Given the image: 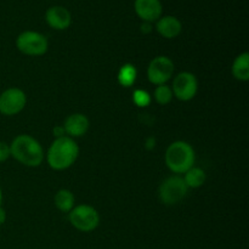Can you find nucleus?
Returning a JSON list of instances; mask_svg holds the SVG:
<instances>
[{
	"label": "nucleus",
	"mask_w": 249,
	"mask_h": 249,
	"mask_svg": "<svg viewBox=\"0 0 249 249\" xmlns=\"http://www.w3.org/2000/svg\"><path fill=\"white\" fill-rule=\"evenodd\" d=\"M89 119L83 113H73L66 118L63 128H65L66 135L70 138H80L85 135L89 130Z\"/></svg>",
	"instance_id": "obj_12"
},
{
	"label": "nucleus",
	"mask_w": 249,
	"mask_h": 249,
	"mask_svg": "<svg viewBox=\"0 0 249 249\" xmlns=\"http://www.w3.org/2000/svg\"><path fill=\"white\" fill-rule=\"evenodd\" d=\"M156 29L165 39H174L181 33L182 24L175 16H162L157 21Z\"/></svg>",
	"instance_id": "obj_13"
},
{
	"label": "nucleus",
	"mask_w": 249,
	"mask_h": 249,
	"mask_svg": "<svg viewBox=\"0 0 249 249\" xmlns=\"http://www.w3.org/2000/svg\"><path fill=\"white\" fill-rule=\"evenodd\" d=\"M155 100L157 104L162 105H168L173 99V91H172V88L168 87L167 84H163V85H158L155 90Z\"/></svg>",
	"instance_id": "obj_18"
},
{
	"label": "nucleus",
	"mask_w": 249,
	"mask_h": 249,
	"mask_svg": "<svg viewBox=\"0 0 249 249\" xmlns=\"http://www.w3.org/2000/svg\"><path fill=\"white\" fill-rule=\"evenodd\" d=\"M174 63L167 56H157L150 62L147 68V78L152 84L163 85L173 77Z\"/></svg>",
	"instance_id": "obj_9"
},
{
	"label": "nucleus",
	"mask_w": 249,
	"mask_h": 249,
	"mask_svg": "<svg viewBox=\"0 0 249 249\" xmlns=\"http://www.w3.org/2000/svg\"><path fill=\"white\" fill-rule=\"evenodd\" d=\"M145 147H146V150H148V151L153 150V148L156 147V138H153V136H150V138L146 140Z\"/></svg>",
	"instance_id": "obj_22"
},
{
	"label": "nucleus",
	"mask_w": 249,
	"mask_h": 249,
	"mask_svg": "<svg viewBox=\"0 0 249 249\" xmlns=\"http://www.w3.org/2000/svg\"><path fill=\"white\" fill-rule=\"evenodd\" d=\"M5 220H6V213H5L2 207H0V225H2L5 223Z\"/></svg>",
	"instance_id": "obj_24"
},
{
	"label": "nucleus",
	"mask_w": 249,
	"mask_h": 249,
	"mask_svg": "<svg viewBox=\"0 0 249 249\" xmlns=\"http://www.w3.org/2000/svg\"><path fill=\"white\" fill-rule=\"evenodd\" d=\"M16 48L27 56H41L48 51L49 41L39 32L24 31L17 36Z\"/></svg>",
	"instance_id": "obj_5"
},
{
	"label": "nucleus",
	"mask_w": 249,
	"mask_h": 249,
	"mask_svg": "<svg viewBox=\"0 0 249 249\" xmlns=\"http://www.w3.org/2000/svg\"><path fill=\"white\" fill-rule=\"evenodd\" d=\"M45 21L53 29L65 31L72 23V15L66 7L55 5L46 10Z\"/></svg>",
	"instance_id": "obj_11"
},
{
	"label": "nucleus",
	"mask_w": 249,
	"mask_h": 249,
	"mask_svg": "<svg viewBox=\"0 0 249 249\" xmlns=\"http://www.w3.org/2000/svg\"><path fill=\"white\" fill-rule=\"evenodd\" d=\"M53 136H55V139L66 136V131H65V128H63V125L55 126V128H53Z\"/></svg>",
	"instance_id": "obj_21"
},
{
	"label": "nucleus",
	"mask_w": 249,
	"mask_h": 249,
	"mask_svg": "<svg viewBox=\"0 0 249 249\" xmlns=\"http://www.w3.org/2000/svg\"><path fill=\"white\" fill-rule=\"evenodd\" d=\"M233 77L241 82H247L249 79V53H242L235 58L232 63Z\"/></svg>",
	"instance_id": "obj_14"
},
{
	"label": "nucleus",
	"mask_w": 249,
	"mask_h": 249,
	"mask_svg": "<svg viewBox=\"0 0 249 249\" xmlns=\"http://www.w3.org/2000/svg\"><path fill=\"white\" fill-rule=\"evenodd\" d=\"M27 96L18 88H9L0 94V113L4 116H16L23 111Z\"/></svg>",
	"instance_id": "obj_7"
},
{
	"label": "nucleus",
	"mask_w": 249,
	"mask_h": 249,
	"mask_svg": "<svg viewBox=\"0 0 249 249\" xmlns=\"http://www.w3.org/2000/svg\"><path fill=\"white\" fill-rule=\"evenodd\" d=\"M11 157V151H10L9 143L0 141V163L5 162Z\"/></svg>",
	"instance_id": "obj_20"
},
{
	"label": "nucleus",
	"mask_w": 249,
	"mask_h": 249,
	"mask_svg": "<svg viewBox=\"0 0 249 249\" xmlns=\"http://www.w3.org/2000/svg\"><path fill=\"white\" fill-rule=\"evenodd\" d=\"M117 78H118V83L122 87L130 88L135 84L136 78H138V71L133 63H125L119 68Z\"/></svg>",
	"instance_id": "obj_17"
},
{
	"label": "nucleus",
	"mask_w": 249,
	"mask_h": 249,
	"mask_svg": "<svg viewBox=\"0 0 249 249\" xmlns=\"http://www.w3.org/2000/svg\"><path fill=\"white\" fill-rule=\"evenodd\" d=\"M141 32L145 34H148L152 32V24L150 23V22H143L142 24H141Z\"/></svg>",
	"instance_id": "obj_23"
},
{
	"label": "nucleus",
	"mask_w": 249,
	"mask_h": 249,
	"mask_svg": "<svg viewBox=\"0 0 249 249\" xmlns=\"http://www.w3.org/2000/svg\"><path fill=\"white\" fill-rule=\"evenodd\" d=\"M53 202H55V206L58 211L62 212V213H70L73 209V207H74L75 198L74 195L70 190L62 189L58 190L57 194L55 195Z\"/></svg>",
	"instance_id": "obj_15"
},
{
	"label": "nucleus",
	"mask_w": 249,
	"mask_h": 249,
	"mask_svg": "<svg viewBox=\"0 0 249 249\" xmlns=\"http://www.w3.org/2000/svg\"><path fill=\"white\" fill-rule=\"evenodd\" d=\"M195 150L186 141H175L165 151V164L175 174H185L195 165Z\"/></svg>",
	"instance_id": "obj_3"
},
{
	"label": "nucleus",
	"mask_w": 249,
	"mask_h": 249,
	"mask_svg": "<svg viewBox=\"0 0 249 249\" xmlns=\"http://www.w3.org/2000/svg\"><path fill=\"white\" fill-rule=\"evenodd\" d=\"M68 214L71 225L80 232H91L100 224V215L97 211L88 204L74 206Z\"/></svg>",
	"instance_id": "obj_4"
},
{
	"label": "nucleus",
	"mask_w": 249,
	"mask_h": 249,
	"mask_svg": "<svg viewBox=\"0 0 249 249\" xmlns=\"http://www.w3.org/2000/svg\"><path fill=\"white\" fill-rule=\"evenodd\" d=\"M182 179H184L185 184H186V186L189 187V189H198V187H201L202 185L206 182L207 175L203 169L197 168L194 165L191 169H189L185 173Z\"/></svg>",
	"instance_id": "obj_16"
},
{
	"label": "nucleus",
	"mask_w": 249,
	"mask_h": 249,
	"mask_svg": "<svg viewBox=\"0 0 249 249\" xmlns=\"http://www.w3.org/2000/svg\"><path fill=\"white\" fill-rule=\"evenodd\" d=\"M79 156L77 142L70 136L57 138L51 142L46 153V160L53 170H65L74 164Z\"/></svg>",
	"instance_id": "obj_1"
},
{
	"label": "nucleus",
	"mask_w": 249,
	"mask_h": 249,
	"mask_svg": "<svg viewBox=\"0 0 249 249\" xmlns=\"http://www.w3.org/2000/svg\"><path fill=\"white\" fill-rule=\"evenodd\" d=\"M133 101L138 107H147L151 104V95L146 90L138 89L133 92Z\"/></svg>",
	"instance_id": "obj_19"
},
{
	"label": "nucleus",
	"mask_w": 249,
	"mask_h": 249,
	"mask_svg": "<svg viewBox=\"0 0 249 249\" xmlns=\"http://www.w3.org/2000/svg\"><path fill=\"white\" fill-rule=\"evenodd\" d=\"M2 203V191H1V187H0V207H1Z\"/></svg>",
	"instance_id": "obj_25"
},
{
	"label": "nucleus",
	"mask_w": 249,
	"mask_h": 249,
	"mask_svg": "<svg viewBox=\"0 0 249 249\" xmlns=\"http://www.w3.org/2000/svg\"><path fill=\"white\" fill-rule=\"evenodd\" d=\"M134 10L142 22L152 23L162 17L163 5L160 0H135Z\"/></svg>",
	"instance_id": "obj_10"
},
{
	"label": "nucleus",
	"mask_w": 249,
	"mask_h": 249,
	"mask_svg": "<svg viewBox=\"0 0 249 249\" xmlns=\"http://www.w3.org/2000/svg\"><path fill=\"white\" fill-rule=\"evenodd\" d=\"M189 187L185 184L182 177L174 175L160 184V190H158V196H160V202H163L167 206H174V204L180 203L186 196Z\"/></svg>",
	"instance_id": "obj_6"
},
{
	"label": "nucleus",
	"mask_w": 249,
	"mask_h": 249,
	"mask_svg": "<svg viewBox=\"0 0 249 249\" xmlns=\"http://www.w3.org/2000/svg\"><path fill=\"white\" fill-rule=\"evenodd\" d=\"M173 96L180 101H190L198 91V82L195 74L190 72H181L174 78L172 85Z\"/></svg>",
	"instance_id": "obj_8"
},
{
	"label": "nucleus",
	"mask_w": 249,
	"mask_h": 249,
	"mask_svg": "<svg viewBox=\"0 0 249 249\" xmlns=\"http://www.w3.org/2000/svg\"><path fill=\"white\" fill-rule=\"evenodd\" d=\"M11 157L26 167H39L44 160V150L40 142L31 135L16 136L10 143Z\"/></svg>",
	"instance_id": "obj_2"
}]
</instances>
